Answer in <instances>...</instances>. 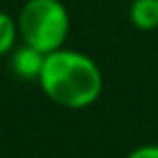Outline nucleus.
Wrapping results in <instances>:
<instances>
[{"instance_id":"1","label":"nucleus","mask_w":158,"mask_h":158,"mask_svg":"<svg viewBox=\"0 0 158 158\" xmlns=\"http://www.w3.org/2000/svg\"><path fill=\"white\" fill-rule=\"evenodd\" d=\"M37 83L46 99L67 110H85L103 94V71L96 60L67 46L46 55Z\"/></svg>"},{"instance_id":"2","label":"nucleus","mask_w":158,"mask_h":158,"mask_svg":"<svg viewBox=\"0 0 158 158\" xmlns=\"http://www.w3.org/2000/svg\"><path fill=\"white\" fill-rule=\"evenodd\" d=\"M16 23L21 44H28L48 55L67 46L71 14L62 0H25Z\"/></svg>"},{"instance_id":"3","label":"nucleus","mask_w":158,"mask_h":158,"mask_svg":"<svg viewBox=\"0 0 158 158\" xmlns=\"http://www.w3.org/2000/svg\"><path fill=\"white\" fill-rule=\"evenodd\" d=\"M44 60L46 53L37 51V48L28 46V44H19L12 53H9V69L19 80L32 83V80H39L41 69H44Z\"/></svg>"},{"instance_id":"4","label":"nucleus","mask_w":158,"mask_h":158,"mask_svg":"<svg viewBox=\"0 0 158 158\" xmlns=\"http://www.w3.org/2000/svg\"><path fill=\"white\" fill-rule=\"evenodd\" d=\"M128 21L135 30H158V0H133L128 5Z\"/></svg>"},{"instance_id":"5","label":"nucleus","mask_w":158,"mask_h":158,"mask_svg":"<svg viewBox=\"0 0 158 158\" xmlns=\"http://www.w3.org/2000/svg\"><path fill=\"white\" fill-rule=\"evenodd\" d=\"M21 44L19 23L12 14L0 9V57H9V53Z\"/></svg>"},{"instance_id":"6","label":"nucleus","mask_w":158,"mask_h":158,"mask_svg":"<svg viewBox=\"0 0 158 158\" xmlns=\"http://www.w3.org/2000/svg\"><path fill=\"white\" fill-rule=\"evenodd\" d=\"M126 158H158V142H147L128 151Z\"/></svg>"}]
</instances>
